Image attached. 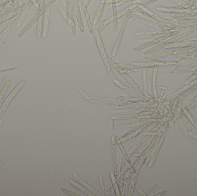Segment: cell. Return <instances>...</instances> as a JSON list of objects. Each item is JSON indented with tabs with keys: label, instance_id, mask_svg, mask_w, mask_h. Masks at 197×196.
Instances as JSON below:
<instances>
[{
	"label": "cell",
	"instance_id": "6da1fadb",
	"mask_svg": "<svg viewBox=\"0 0 197 196\" xmlns=\"http://www.w3.org/2000/svg\"><path fill=\"white\" fill-rule=\"evenodd\" d=\"M98 33L99 32H98V31H97V30H95V32H94L96 44H97L98 47V50H99L100 53L101 54L102 58V59H103V60L104 62L105 66L106 67V69H107L109 75H113V72H112L111 68L109 57L107 56V55L106 54L103 43L102 42V39L100 38V36Z\"/></svg>",
	"mask_w": 197,
	"mask_h": 196
},
{
	"label": "cell",
	"instance_id": "7a4b0ae2",
	"mask_svg": "<svg viewBox=\"0 0 197 196\" xmlns=\"http://www.w3.org/2000/svg\"><path fill=\"white\" fill-rule=\"evenodd\" d=\"M109 61L112 64L113 67L118 71V73L121 74V75L123 77V78L128 82V83L130 86H132V87H133L135 90H136V91H137L139 93H142V90L139 87V85L133 81V80L129 75H128V73H126V72L122 69L121 66H120L119 64L115 63L111 58H109Z\"/></svg>",
	"mask_w": 197,
	"mask_h": 196
},
{
	"label": "cell",
	"instance_id": "3957f363",
	"mask_svg": "<svg viewBox=\"0 0 197 196\" xmlns=\"http://www.w3.org/2000/svg\"><path fill=\"white\" fill-rule=\"evenodd\" d=\"M129 17V15L128 16V18H126L125 20V21H123V23L122 24L121 28L120 31L119 32V34H118V37L116 38V41H115V44L114 45V47H113V49H112V53H111V55L114 58L116 57L118 51V50H119V48L120 45L121 44V42H122L123 36H124L125 32V30H126V26H127V24H128Z\"/></svg>",
	"mask_w": 197,
	"mask_h": 196
},
{
	"label": "cell",
	"instance_id": "277c9868",
	"mask_svg": "<svg viewBox=\"0 0 197 196\" xmlns=\"http://www.w3.org/2000/svg\"><path fill=\"white\" fill-rule=\"evenodd\" d=\"M25 82V81H22V82H21V83L18 85V87H16L15 88V89L12 93H11V94L8 96V98L6 99V101L5 102V103H4V105H3V106H2V108H1V112H0V117H1V115H2V113H3V112L5 111V110L6 109V108H7L8 104H9V103H11V101H12V99L14 98V97L17 94V93H18V91L21 89V88L22 87H23V85H24Z\"/></svg>",
	"mask_w": 197,
	"mask_h": 196
},
{
	"label": "cell",
	"instance_id": "5b68a950",
	"mask_svg": "<svg viewBox=\"0 0 197 196\" xmlns=\"http://www.w3.org/2000/svg\"><path fill=\"white\" fill-rule=\"evenodd\" d=\"M114 82L116 83V85L118 86V87H120L122 90H123L124 91H125L126 92L128 93L129 94H130V96H132L133 97H135V98H138L139 97V96H141V95H139L137 93H136L135 92H134V91H133L131 89H130L129 87H126L125 84H123V83H122L121 81H119V80H114ZM142 97V96H141Z\"/></svg>",
	"mask_w": 197,
	"mask_h": 196
},
{
	"label": "cell",
	"instance_id": "8992f818",
	"mask_svg": "<svg viewBox=\"0 0 197 196\" xmlns=\"http://www.w3.org/2000/svg\"><path fill=\"white\" fill-rule=\"evenodd\" d=\"M70 182L71 183V184L73 185L77 189H78V190L81 191L84 194H87V196H94L95 195L94 194H93L92 193L91 191L88 190L87 188H85L84 186H82L81 185L77 183V182H75V181H74L73 180H70Z\"/></svg>",
	"mask_w": 197,
	"mask_h": 196
},
{
	"label": "cell",
	"instance_id": "52a82bcc",
	"mask_svg": "<svg viewBox=\"0 0 197 196\" xmlns=\"http://www.w3.org/2000/svg\"><path fill=\"white\" fill-rule=\"evenodd\" d=\"M73 176H74V177H75L77 181H78L81 183V184H82L84 186H85L86 187L87 189H88L89 190V191H91L92 193L93 194H94L95 196H101L100 194H98V193H97L95 190H94V189H93L92 188H91L89 185L87 184V183H86V182H85L82 179L80 178L79 176H78L77 174H73Z\"/></svg>",
	"mask_w": 197,
	"mask_h": 196
},
{
	"label": "cell",
	"instance_id": "ba28073f",
	"mask_svg": "<svg viewBox=\"0 0 197 196\" xmlns=\"http://www.w3.org/2000/svg\"><path fill=\"white\" fill-rule=\"evenodd\" d=\"M111 152H112V163L114 164V168L115 172L116 171V165L115 162V140L114 136L112 137V142H111Z\"/></svg>",
	"mask_w": 197,
	"mask_h": 196
},
{
	"label": "cell",
	"instance_id": "9c48e42d",
	"mask_svg": "<svg viewBox=\"0 0 197 196\" xmlns=\"http://www.w3.org/2000/svg\"><path fill=\"white\" fill-rule=\"evenodd\" d=\"M50 11H47L46 16L45 18V25H44V29H43V37L45 38H46L47 35L48 34V27H49V21H50Z\"/></svg>",
	"mask_w": 197,
	"mask_h": 196
},
{
	"label": "cell",
	"instance_id": "30bf717a",
	"mask_svg": "<svg viewBox=\"0 0 197 196\" xmlns=\"http://www.w3.org/2000/svg\"><path fill=\"white\" fill-rule=\"evenodd\" d=\"M137 177V173H136V174H135L134 175V176L132 178V181L130 182V188H129V194H128L129 196H132L133 194L134 189V187L135 186V182H136Z\"/></svg>",
	"mask_w": 197,
	"mask_h": 196
},
{
	"label": "cell",
	"instance_id": "8fae6325",
	"mask_svg": "<svg viewBox=\"0 0 197 196\" xmlns=\"http://www.w3.org/2000/svg\"><path fill=\"white\" fill-rule=\"evenodd\" d=\"M34 20H32V21H31L30 23H29L27 26H25V27H24V28L20 32V34H19V35H18V37L19 38V37H21L22 35H23L28 29L31 28V27L35 23V21H36V18H35L34 19Z\"/></svg>",
	"mask_w": 197,
	"mask_h": 196
},
{
	"label": "cell",
	"instance_id": "7c38bea8",
	"mask_svg": "<svg viewBox=\"0 0 197 196\" xmlns=\"http://www.w3.org/2000/svg\"><path fill=\"white\" fill-rule=\"evenodd\" d=\"M42 18H41L39 22H38V30H37V36L38 38H40L42 36Z\"/></svg>",
	"mask_w": 197,
	"mask_h": 196
},
{
	"label": "cell",
	"instance_id": "4fadbf2b",
	"mask_svg": "<svg viewBox=\"0 0 197 196\" xmlns=\"http://www.w3.org/2000/svg\"><path fill=\"white\" fill-rule=\"evenodd\" d=\"M112 18H110L107 19L106 21H105L104 23H103L101 25H100V26L99 27V28H98V32H101L103 31V29L105 28V26H106L107 24L110 23L112 21Z\"/></svg>",
	"mask_w": 197,
	"mask_h": 196
},
{
	"label": "cell",
	"instance_id": "5bb4252c",
	"mask_svg": "<svg viewBox=\"0 0 197 196\" xmlns=\"http://www.w3.org/2000/svg\"><path fill=\"white\" fill-rule=\"evenodd\" d=\"M61 190L65 193L66 194V195H68V196H80V195L77 194H75V193L70 191V190H68L64 188H61Z\"/></svg>",
	"mask_w": 197,
	"mask_h": 196
},
{
	"label": "cell",
	"instance_id": "9a60e30c",
	"mask_svg": "<svg viewBox=\"0 0 197 196\" xmlns=\"http://www.w3.org/2000/svg\"><path fill=\"white\" fill-rule=\"evenodd\" d=\"M111 178H112V182L114 184V186L115 188V189L116 190V194L118 196H120V194H119V190H118V185H117V184H116V180L115 179V177H114V175L112 174V173H111Z\"/></svg>",
	"mask_w": 197,
	"mask_h": 196
},
{
	"label": "cell",
	"instance_id": "2e32d148",
	"mask_svg": "<svg viewBox=\"0 0 197 196\" xmlns=\"http://www.w3.org/2000/svg\"><path fill=\"white\" fill-rule=\"evenodd\" d=\"M128 121H121V122H119L118 123H116V125L117 126H120V125H123V124H129V123H131V122H136V120H127Z\"/></svg>",
	"mask_w": 197,
	"mask_h": 196
},
{
	"label": "cell",
	"instance_id": "e0dca14e",
	"mask_svg": "<svg viewBox=\"0 0 197 196\" xmlns=\"http://www.w3.org/2000/svg\"><path fill=\"white\" fill-rule=\"evenodd\" d=\"M157 69H156V71L154 72V74H153V90L155 93H156V87H155V78H156V70Z\"/></svg>",
	"mask_w": 197,
	"mask_h": 196
},
{
	"label": "cell",
	"instance_id": "ac0fdd59",
	"mask_svg": "<svg viewBox=\"0 0 197 196\" xmlns=\"http://www.w3.org/2000/svg\"><path fill=\"white\" fill-rule=\"evenodd\" d=\"M100 184H101V186H102V190L103 191V193L105 194V187H104V185H103V180H102V176L100 175Z\"/></svg>",
	"mask_w": 197,
	"mask_h": 196
},
{
	"label": "cell",
	"instance_id": "d6986e66",
	"mask_svg": "<svg viewBox=\"0 0 197 196\" xmlns=\"http://www.w3.org/2000/svg\"><path fill=\"white\" fill-rule=\"evenodd\" d=\"M121 160H122V163H121V170H122V169H123V166H124V163H125V159H124L123 156H122Z\"/></svg>",
	"mask_w": 197,
	"mask_h": 196
},
{
	"label": "cell",
	"instance_id": "ffe728a7",
	"mask_svg": "<svg viewBox=\"0 0 197 196\" xmlns=\"http://www.w3.org/2000/svg\"><path fill=\"white\" fill-rule=\"evenodd\" d=\"M0 166L2 168H5V165L3 163V162L1 161V160L0 159Z\"/></svg>",
	"mask_w": 197,
	"mask_h": 196
},
{
	"label": "cell",
	"instance_id": "44dd1931",
	"mask_svg": "<svg viewBox=\"0 0 197 196\" xmlns=\"http://www.w3.org/2000/svg\"><path fill=\"white\" fill-rule=\"evenodd\" d=\"M2 28V27H1V28H0V32H1V30H2V29H1V28Z\"/></svg>",
	"mask_w": 197,
	"mask_h": 196
}]
</instances>
